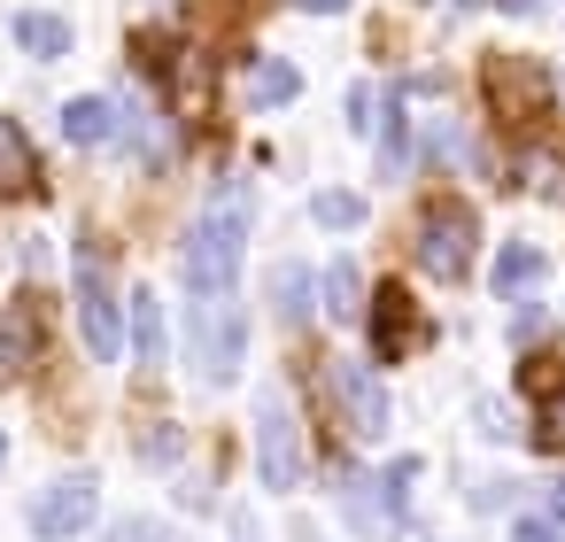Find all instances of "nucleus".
<instances>
[{
	"label": "nucleus",
	"mask_w": 565,
	"mask_h": 542,
	"mask_svg": "<svg viewBox=\"0 0 565 542\" xmlns=\"http://www.w3.org/2000/svg\"><path fill=\"white\" fill-rule=\"evenodd\" d=\"M186 364L202 372V387H233L248 364V310L233 295H202L186 302Z\"/></svg>",
	"instance_id": "2"
},
{
	"label": "nucleus",
	"mask_w": 565,
	"mask_h": 542,
	"mask_svg": "<svg viewBox=\"0 0 565 542\" xmlns=\"http://www.w3.org/2000/svg\"><path fill=\"white\" fill-rule=\"evenodd\" d=\"M256 480L271 496H295L302 488V434H295V411L279 387L256 395Z\"/></svg>",
	"instance_id": "3"
},
{
	"label": "nucleus",
	"mask_w": 565,
	"mask_h": 542,
	"mask_svg": "<svg viewBox=\"0 0 565 542\" xmlns=\"http://www.w3.org/2000/svg\"><path fill=\"white\" fill-rule=\"evenodd\" d=\"M295 9H302V17H341L349 0H295Z\"/></svg>",
	"instance_id": "24"
},
{
	"label": "nucleus",
	"mask_w": 565,
	"mask_h": 542,
	"mask_svg": "<svg viewBox=\"0 0 565 542\" xmlns=\"http://www.w3.org/2000/svg\"><path fill=\"white\" fill-rule=\"evenodd\" d=\"M411 349V295L403 287H380L372 295V364H395Z\"/></svg>",
	"instance_id": "9"
},
{
	"label": "nucleus",
	"mask_w": 565,
	"mask_h": 542,
	"mask_svg": "<svg viewBox=\"0 0 565 542\" xmlns=\"http://www.w3.org/2000/svg\"><path fill=\"white\" fill-rule=\"evenodd\" d=\"M310 302H318L310 264H279V272H271V310H279L287 326H302V318H310Z\"/></svg>",
	"instance_id": "17"
},
{
	"label": "nucleus",
	"mask_w": 565,
	"mask_h": 542,
	"mask_svg": "<svg viewBox=\"0 0 565 542\" xmlns=\"http://www.w3.org/2000/svg\"><path fill=\"white\" fill-rule=\"evenodd\" d=\"M71 287H78V333H86V349H94L102 364H117V357H125V318H117L109 272H102L94 256H78V264H71Z\"/></svg>",
	"instance_id": "5"
},
{
	"label": "nucleus",
	"mask_w": 565,
	"mask_h": 542,
	"mask_svg": "<svg viewBox=\"0 0 565 542\" xmlns=\"http://www.w3.org/2000/svg\"><path fill=\"white\" fill-rule=\"evenodd\" d=\"M326 380H333V403H341V418H349V434H364V442H380V434H387V387L372 380V364H333Z\"/></svg>",
	"instance_id": "8"
},
{
	"label": "nucleus",
	"mask_w": 565,
	"mask_h": 542,
	"mask_svg": "<svg viewBox=\"0 0 565 542\" xmlns=\"http://www.w3.org/2000/svg\"><path fill=\"white\" fill-rule=\"evenodd\" d=\"M542 527L565 542V480H550V496H542Z\"/></svg>",
	"instance_id": "21"
},
{
	"label": "nucleus",
	"mask_w": 565,
	"mask_h": 542,
	"mask_svg": "<svg viewBox=\"0 0 565 542\" xmlns=\"http://www.w3.org/2000/svg\"><path fill=\"white\" fill-rule=\"evenodd\" d=\"M109 542H171V527H163V519H125Z\"/></svg>",
	"instance_id": "20"
},
{
	"label": "nucleus",
	"mask_w": 565,
	"mask_h": 542,
	"mask_svg": "<svg viewBox=\"0 0 565 542\" xmlns=\"http://www.w3.org/2000/svg\"><path fill=\"white\" fill-rule=\"evenodd\" d=\"M472 233H480V217H472L465 202H434V210L418 217V241H411L418 272H434V279H465V264H472Z\"/></svg>",
	"instance_id": "4"
},
{
	"label": "nucleus",
	"mask_w": 565,
	"mask_h": 542,
	"mask_svg": "<svg viewBox=\"0 0 565 542\" xmlns=\"http://www.w3.org/2000/svg\"><path fill=\"white\" fill-rule=\"evenodd\" d=\"M163 357H171V326H163V302L140 287L132 295V364L140 372H163Z\"/></svg>",
	"instance_id": "10"
},
{
	"label": "nucleus",
	"mask_w": 565,
	"mask_h": 542,
	"mask_svg": "<svg viewBox=\"0 0 565 542\" xmlns=\"http://www.w3.org/2000/svg\"><path fill=\"white\" fill-rule=\"evenodd\" d=\"M534 279H542V248H503L495 256V295H519Z\"/></svg>",
	"instance_id": "18"
},
{
	"label": "nucleus",
	"mask_w": 565,
	"mask_h": 542,
	"mask_svg": "<svg viewBox=\"0 0 565 542\" xmlns=\"http://www.w3.org/2000/svg\"><path fill=\"white\" fill-rule=\"evenodd\" d=\"M511 542H557V534H550L542 519H519V527H511Z\"/></svg>",
	"instance_id": "23"
},
{
	"label": "nucleus",
	"mask_w": 565,
	"mask_h": 542,
	"mask_svg": "<svg viewBox=\"0 0 565 542\" xmlns=\"http://www.w3.org/2000/svg\"><path fill=\"white\" fill-rule=\"evenodd\" d=\"M0 457H9V434H0Z\"/></svg>",
	"instance_id": "26"
},
{
	"label": "nucleus",
	"mask_w": 565,
	"mask_h": 542,
	"mask_svg": "<svg viewBox=\"0 0 565 542\" xmlns=\"http://www.w3.org/2000/svg\"><path fill=\"white\" fill-rule=\"evenodd\" d=\"M248 217H256V202H248V179H225V187L202 202V217H194V233H186V248H179L186 302H202V295H233V279H241V241H248Z\"/></svg>",
	"instance_id": "1"
},
{
	"label": "nucleus",
	"mask_w": 565,
	"mask_h": 542,
	"mask_svg": "<svg viewBox=\"0 0 565 542\" xmlns=\"http://www.w3.org/2000/svg\"><path fill=\"white\" fill-rule=\"evenodd\" d=\"M32 364H40V318L32 310H9V318H0V387L24 380Z\"/></svg>",
	"instance_id": "12"
},
{
	"label": "nucleus",
	"mask_w": 565,
	"mask_h": 542,
	"mask_svg": "<svg viewBox=\"0 0 565 542\" xmlns=\"http://www.w3.org/2000/svg\"><path fill=\"white\" fill-rule=\"evenodd\" d=\"M17 47L40 55V63H63V55H71V24L47 17V9H24V17H17Z\"/></svg>",
	"instance_id": "16"
},
{
	"label": "nucleus",
	"mask_w": 565,
	"mask_h": 542,
	"mask_svg": "<svg viewBox=\"0 0 565 542\" xmlns=\"http://www.w3.org/2000/svg\"><path fill=\"white\" fill-rule=\"evenodd\" d=\"M349 125L372 132V86H349Z\"/></svg>",
	"instance_id": "22"
},
{
	"label": "nucleus",
	"mask_w": 565,
	"mask_h": 542,
	"mask_svg": "<svg viewBox=\"0 0 565 542\" xmlns=\"http://www.w3.org/2000/svg\"><path fill=\"white\" fill-rule=\"evenodd\" d=\"M0 194H40V156L17 117H0Z\"/></svg>",
	"instance_id": "11"
},
{
	"label": "nucleus",
	"mask_w": 565,
	"mask_h": 542,
	"mask_svg": "<svg viewBox=\"0 0 565 542\" xmlns=\"http://www.w3.org/2000/svg\"><path fill=\"white\" fill-rule=\"evenodd\" d=\"M310 217H318L326 233H349V225L364 217V202H356V194H310Z\"/></svg>",
	"instance_id": "19"
},
{
	"label": "nucleus",
	"mask_w": 565,
	"mask_h": 542,
	"mask_svg": "<svg viewBox=\"0 0 565 542\" xmlns=\"http://www.w3.org/2000/svg\"><path fill=\"white\" fill-rule=\"evenodd\" d=\"M318 302H326L333 326H356V318H364V279H356V264H326V272H318Z\"/></svg>",
	"instance_id": "15"
},
{
	"label": "nucleus",
	"mask_w": 565,
	"mask_h": 542,
	"mask_svg": "<svg viewBox=\"0 0 565 542\" xmlns=\"http://www.w3.org/2000/svg\"><path fill=\"white\" fill-rule=\"evenodd\" d=\"M302 94V71L295 63H279V55H256L248 63V109H287Z\"/></svg>",
	"instance_id": "13"
},
{
	"label": "nucleus",
	"mask_w": 565,
	"mask_h": 542,
	"mask_svg": "<svg viewBox=\"0 0 565 542\" xmlns=\"http://www.w3.org/2000/svg\"><path fill=\"white\" fill-rule=\"evenodd\" d=\"M233 542H264V527H256V519L241 511V519H233Z\"/></svg>",
	"instance_id": "25"
},
{
	"label": "nucleus",
	"mask_w": 565,
	"mask_h": 542,
	"mask_svg": "<svg viewBox=\"0 0 565 542\" xmlns=\"http://www.w3.org/2000/svg\"><path fill=\"white\" fill-rule=\"evenodd\" d=\"M109 132H117V102H102V94L63 102V140H71V148H102Z\"/></svg>",
	"instance_id": "14"
},
{
	"label": "nucleus",
	"mask_w": 565,
	"mask_h": 542,
	"mask_svg": "<svg viewBox=\"0 0 565 542\" xmlns=\"http://www.w3.org/2000/svg\"><path fill=\"white\" fill-rule=\"evenodd\" d=\"M94 511H102L94 472H63V480H47V488L32 496V534H40V542H71V534L94 527Z\"/></svg>",
	"instance_id": "6"
},
{
	"label": "nucleus",
	"mask_w": 565,
	"mask_h": 542,
	"mask_svg": "<svg viewBox=\"0 0 565 542\" xmlns=\"http://www.w3.org/2000/svg\"><path fill=\"white\" fill-rule=\"evenodd\" d=\"M411 480H418V457H395L380 480H349V519L364 534H387L403 519V503H411Z\"/></svg>",
	"instance_id": "7"
}]
</instances>
